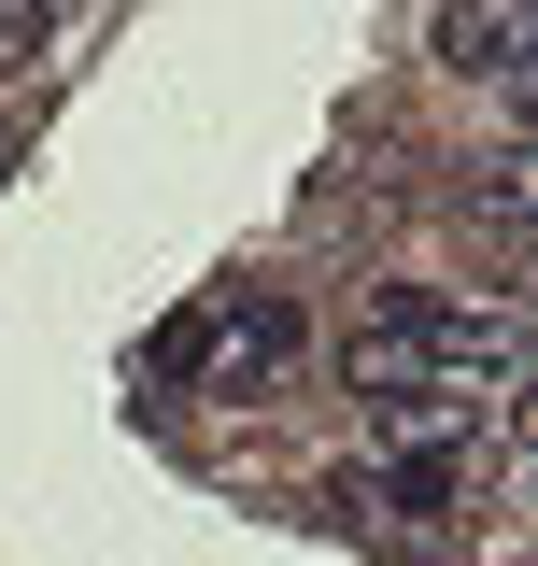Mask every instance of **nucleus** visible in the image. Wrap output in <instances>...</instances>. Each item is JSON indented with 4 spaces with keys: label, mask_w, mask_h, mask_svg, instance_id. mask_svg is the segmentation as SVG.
<instances>
[{
    "label": "nucleus",
    "mask_w": 538,
    "mask_h": 566,
    "mask_svg": "<svg viewBox=\"0 0 538 566\" xmlns=\"http://www.w3.org/2000/svg\"><path fill=\"white\" fill-rule=\"evenodd\" d=\"M340 368H354V397L383 411V397H439V382H525V312L496 297H383V312H354V340H340Z\"/></svg>",
    "instance_id": "1"
},
{
    "label": "nucleus",
    "mask_w": 538,
    "mask_h": 566,
    "mask_svg": "<svg viewBox=\"0 0 538 566\" xmlns=\"http://www.w3.org/2000/svg\"><path fill=\"white\" fill-rule=\"evenodd\" d=\"M283 354H298V297H227V312H185V368H199V397H256Z\"/></svg>",
    "instance_id": "2"
},
{
    "label": "nucleus",
    "mask_w": 538,
    "mask_h": 566,
    "mask_svg": "<svg viewBox=\"0 0 538 566\" xmlns=\"http://www.w3.org/2000/svg\"><path fill=\"white\" fill-rule=\"evenodd\" d=\"M439 71H496V85H525V0H439Z\"/></svg>",
    "instance_id": "3"
},
{
    "label": "nucleus",
    "mask_w": 538,
    "mask_h": 566,
    "mask_svg": "<svg viewBox=\"0 0 538 566\" xmlns=\"http://www.w3.org/2000/svg\"><path fill=\"white\" fill-rule=\"evenodd\" d=\"M383 510H397V524H454V510H468V453H454V439L397 453V468H383Z\"/></svg>",
    "instance_id": "4"
},
{
    "label": "nucleus",
    "mask_w": 538,
    "mask_h": 566,
    "mask_svg": "<svg viewBox=\"0 0 538 566\" xmlns=\"http://www.w3.org/2000/svg\"><path fill=\"white\" fill-rule=\"evenodd\" d=\"M43 29H58V0H0V71L43 57Z\"/></svg>",
    "instance_id": "5"
}]
</instances>
